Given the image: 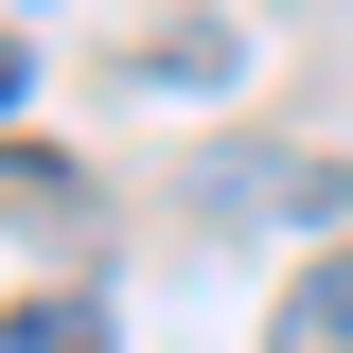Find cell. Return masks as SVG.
<instances>
[{
  "mask_svg": "<svg viewBox=\"0 0 353 353\" xmlns=\"http://www.w3.org/2000/svg\"><path fill=\"white\" fill-rule=\"evenodd\" d=\"M0 106H18V36H0Z\"/></svg>",
  "mask_w": 353,
  "mask_h": 353,
  "instance_id": "obj_3",
  "label": "cell"
},
{
  "mask_svg": "<svg viewBox=\"0 0 353 353\" xmlns=\"http://www.w3.org/2000/svg\"><path fill=\"white\" fill-rule=\"evenodd\" d=\"M0 353H106V301L88 283H36V301H0Z\"/></svg>",
  "mask_w": 353,
  "mask_h": 353,
  "instance_id": "obj_2",
  "label": "cell"
},
{
  "mask_svg": "<svg viewBox=\"0 0 353 353\" xmlns=\"http://www.w3.org/2000/svg\"><path fill=\"white\" fill-rule=\"evenodd\" d=\"M265 353H353V230L283 283V301H265Z\"/></svg>",
  "mask_w": 353,
  "mask_h": 353,
  "instance_id": "obj_1",
  "label": "cell"
}]
</instances>
